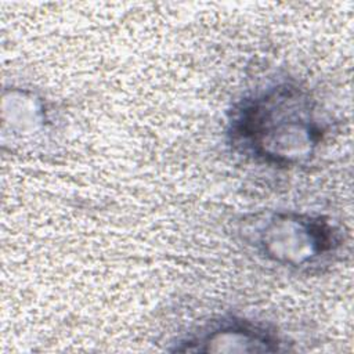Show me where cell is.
<instances>
[{"instance_id": "cell-3", "label": "cell", "mask_w": 354, "mask_h": 354, "mask_svg": "<svg viewBox=\"0 0 354 354\" xmlns=\"http://www.w3.org/2000/svg\"><path fill=\"white\" fill-rule=\"evenodd\" d=\"M279 332L267 322L239 315L207 321L174 343L178 353H279L285 351Z\"/></svg>"}, {"instance_id": "cell-2", "label": "cell", "mask_w": 354, "mask_h": 354, "mask_svg": "<svg viewBox=\"0 0 354 354\" xmlns=\"http://www.w3.org/2000/svg\"><path fill=\"white\" fill-rule=\"evenodd\" d=\"M241 232L259 257L299 272L329 266L346 243L344 231L330 217L296 210L253 214Z\"/></svg>"}, {"instance_id": "cell-1", "label": "cell", "mask_w": 354, "mask_h": 354, "mask_svg": "<svg viewBox=\"0 0 354 354\" xmlns=\"http://www.w3.org/2000/svg\"><path fill=\"white\" fill-rule=\"evenodd\" d=\"M325 134L315 97L288 77L245 94L227 116L225 136L232 151L274 169L307 165Z\"/></svg>"}]
</instances>
